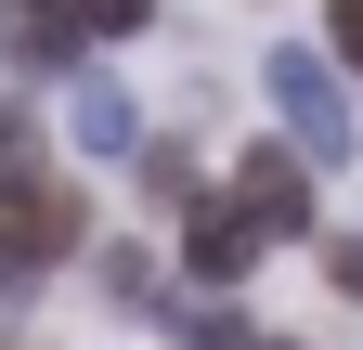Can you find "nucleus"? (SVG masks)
I'll return each mask as SVG.
<instances>
[{
	"instance_id": "nucleus-9",
	"label": "nucleus",
	"mask_w": 363,
	"mask_h": 350,
	"mask_svg": "<svg viewBox=\"0 0 363 350\" xmlns=\"http://www.w3.org/2000/svg\"><path fill=\"white\" fill-rule=\"evenodd\" d=\"M26 286H39V259H26L13 234H0V298H26Z\"/></svg>"
},
{
	"instance_id": "nucleus-7",
	"label": "nucleus",
	"mask_w": 363,
	"mask_h": 350,
	"mask_svg": "<svg viewBox=\"0 0 363 350\" xmlns=\"http://www.w3.org/2000/svg\"><path fill=\"white\" fill-rule=\"evenodd\" d=\"M65 13H78V39H130V26L156 13V0H65Z\"/></svg>"
},
{
	"instance_id": "nucleus-4",
	"label": "nucleus",
	"mask_w": 363,
	"mask_h": 350,
	"mask_svg": "<svg viewBox=\"0 0 363 350\" xmlns=\"http://www.w3.org/2000/svg\"><path fill=\"white\" fill-rule=\"evenodd\" d=\"M0 52L26 78H52V65H78V13L65 0H0Z\"/></svg>"
},
{
	"instance_id": "nucleus-10",
	"label": "nucleus",
	"mask_w": 363,
	"mask_h": 350,
	"mask_svg": "<svg viewBox=\"0 0 363 350\" xmlns=\"http://www.w3.org/2000/svg\"><path fill=\"white\" fill-rule=\"evenodd\" d=\"M337 286H363V234H350V247H337Z\"/></svg>"
},
{
	"instance_id": "nucleus-5",
	"label": "nucleus",
	"mask_w": 363,
	"mask_h": 350,
	"mask_svg": "<svg viewBox=\"0 0 363 350\" xmlns=\"http://www.w3.org/2000/svg\"><path fill=\"white\" fill-rule=\"evenodd\" d=\"M182 259H195V286H234V273H259V234L234 221V208H195V234H182Z\"/></svg>"
},
{
	"instance_id": "nucleus-2",
	"label": "nucleus",
	"mask_w": 363,
	"mask_h": 350,
	"mask_svg": "<svg viewBox=\"0 0 363 350\" xmlns=\"http://www.w3.org/2000/svg\"><path fill=\"white\" fill-rule=\"evenodd\" d=\"M272 117L298 130V156H350V91L325 52H272Z\"/></svg>"
},
{
	"instance_id": "nucleus-6",
	"label": "nucleus",
	"mask_w": 363,
	"mask_h": 350,
	"mask_svg": "<svg viewBox=\"0 0 363 350\" xmlns=\"http://www.w3.org/2000/svg\"><path fill=\"white\" fill-rule=\"evenodd\" d=\"M78 143H91V156H130V104H117V78H78Z\"/></svg>"
},
{
	"instance_id": "nucleus-3",
	"label": "nucleus",
	"mask_w": 363,
	"mask_h": 350,
	"mask_svg": "<svg viewBox=\"0 0 363 350\" xmlns=\"http://www.w3.org/2000/svg\"><path fill=\"white\" fill-rule=\"evenodd\" d=\"M220 208H234V221L272 247V234H298V221H311V169H298L286 143H259V156L234 169V195H220Z\"/></svg>"
},
{
	"instance_id": "nucleus-1",
	"label": "nucleus",
	"mask_w": 363,
	"mask_h": 350,
	"mask_svg": "<svg viewBox=\"0 0 363 350\" xmlns=\"http://www.w3.org/2000/svg\"><path fill=\"white\" fill-rule=\"evenodd\" d=\"M0 234H13V247L39 259V273H52V259H65L78 234H91V221H78V195H65V182H39L26 130H0Z\"/></svg>"
},
{
	"instance_id": "nucleus-8",
	"label": "nucleus",
	"mask_w": 363,
	"mask_h": 350,
	"mask_svg": "<svg viewBox=\"0 0 363 350\" xmlns=\"http://www.w3.org/2000/svg\"><path fill=\"white\" fill-rule=\"evenodd\" d=\"M325 52H337V65H363V0H325Z\"/></svg>"
}]
</instances>
